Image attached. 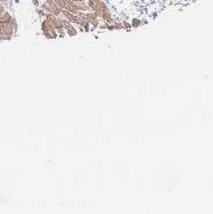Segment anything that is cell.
<instances>
[{
    "label": "cell",
    "instance_id": "1",
    "mask_svg": "<svg viewBox=\"0 0 213 214\" xmlns=\"http://www.w3.org/2000/svg\"><path fill=\"white\" fill-rule=\"evenodd\" d=\"M96 17H97V15H94V14H88L87 16V19L89 21V22H91L92 24H95V25H97V21H96Z\"/></svg>",
    "mask_w": 213,
    "mask_h": 214
}]
</instances>
